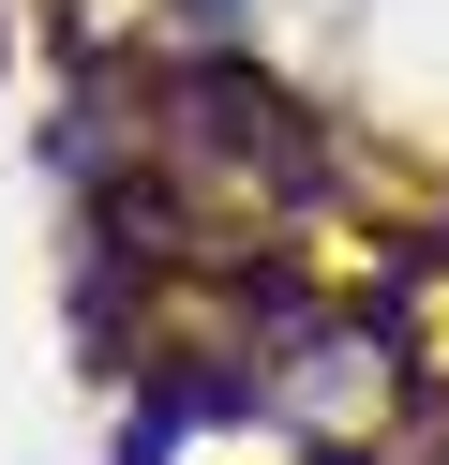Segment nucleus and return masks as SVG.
Masks as SVG:
<instances>
[{
    "label": "nucleus",
    "instance_id": "nucleus-1",
    "mask_svg": "<svg viewBox=\"0 0 449 465\" xmlns=\"http://www.w3.org/2000/svg\"><path fill=\"white\" fill-rule=\"evenodd\" d=\"M150 135H165V151H195V165H255L269 195H315V181H329V135L299 121L255 61H180L165 105H150Z\"/></svg>",
    "mask_w": 449,
    "mask_h": 465
},
{
    "label": "nucleus",
    "instance_id": "nucleus-2",
    "mask_svg": "<svg viewBox=\"0 0 449 465\" xmlns=\"http://www.w3.org/2000/svg\"><path fill=\"white\" fill-rule=\"evenodd\" d=\"M269 405V375L239 361V345H165V361L135 375V405H120V465H165L180 435H210V420H255Z\"/></svg>",
    "mask_w": 449,
    "mask_h": 465
},
{
    "label": "nucleus",
    "instance_id": "nucleus-3",
    "mask_svg": "<svg viewBox=\"0 0 449 465\" xmlns=\"http://www.w3.org/2000/svg\"><path fill=\"white\" fill-rule=\"evenodd\" d=\"M180 31H239V0H180Z\"/></svg>",
    "mask_w": 449,
    "mask_h": 465
}]
</instances>
